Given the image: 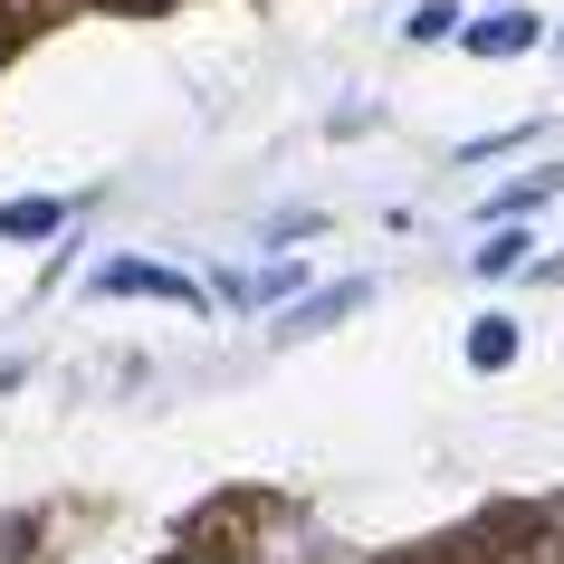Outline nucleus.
I'll return each mask as SVG.
<instances>
[{"mask_svg": "<svg viewBox=\"0 0 564 564\" xmlns=\"http://www.w3.org/2000/svg\"><path fill=\"white\" fill-rule=\"evenodd\" d=\"M96 288H106V297H173L182 316L202 306V288H192L182 268H144V259H116V268H96Z\"/></svg>", "mask_w": 564, "mask_h": 564, "instance_id": "f257e3e1", "label": "nucleus"}, {"mask_svg": "<svg viewBox=\"0 0 564 564\" xmlns=\"http://www.w3.org/2000/svg\"><path fill=\"white\" fill-rule=\"evenodd\" d=\"M364 297H373V288H364V278H345V288H326V297H306L278 335H316V326H335V316H345V306H364Z\"/></svg>", "mask_w": 564, "mask_h": 564, "instance_id": "f03ea898", "label": "nucleus"}, {"mask_svg": "<svg viewBox=\"0 0 564 564\" xmlns=\"http://www.w3.org/2000/svg\"><path fill=\"white\" fill-rule=\"evenodd\" d=\"M469 48L478 58H517V48H535V20H517V10H507V20H478Z\"/></svg>", "mask_w": 564, "mask_h": 564, "instance_id": "7ed1b4c3", "label": "nucleus"}, {"mask_svg": "<svg viewBox=\"0 0 564 564\" xmlns=\"http://www.w3.org/2000/svg\"><path fill=\"white\" fill-rule=\"evenodd\" d=\"M58 220H67L58 202H10V210H0V239H48Z\"/></svg>", "mask_w": 564, "mask_h": 564, "instance_id": "20e7f679", "label": "nucleus"}, {"mask_svg": "<svg viewBox=\"0 0 564 564\" xmlns=\"http://www.w3.org/2000/svg\"><path fill=\"white\" fill-rule=\"evenodd\" d=\"M478 278H507V268H527V230H498V239H478Z\"/></svg>", "mask_w": 564, "mask_h": 564, "instance_id": "39448f33", "label": "nucleus"}, {"mask_svg": "<svg viewBox=\"0 0 564 564\" xmlns=\"http://www.w3.org/2000/svg\"><path fill=\"white\" fill-rule=\"evenodd\" d=\"M517 355V326H469V364L488 373V364H507Z\"/></svg>", "mask_w": 564, "mask_h": 564, "instance_id": "423d86ee", "label": "nucleus"}]
</instances>
